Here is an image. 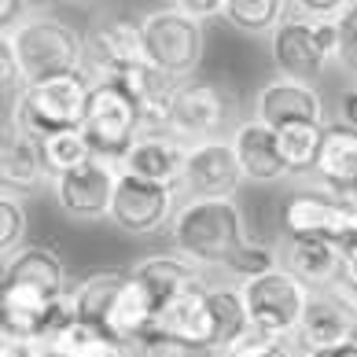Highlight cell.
<instances>
[{
	"label": "cell",
	"instance_id": "obj_1",
	"mask_svg": "<svg viewBox=\"0 0 357 357\" xmlns=\"http://www.w3.org/2000/svg\"><path fill=\"white\" fill-rule=\"evenodd\" d=\"M169 240L181 258H188L203 273H225L232 258L250 243V236L236 199H184L169 225Z\"/></svg>",
	"mask_w": 357,
	"mask_h": 357
},
{
	"label": "cell",
	"instance_id": "obj_2",
	"mask_svg": "<svg viewBox=\"0 0 357 357\" xmlns=\"http://www.w3.org/2000/svg\"><path fill=\"white\" fill-rule=\"evenodd\" d=\"M4 48L15 56L26 89L85 70V33L52 11H33L15 30H4Z\"/></svg>",
	"mask_w": 357,
	"mask_h": 357
},
{
	"label": "cell",
	"instance_id": "obj_3",
	"mask_svg": "<svg viewBox=\"0 0 357 357\" xmlns=\"http://www.w3.org/2000/svg\"><path fill=\"white\" fill-rule=\"evenodd\" d=\"M96 77L89 70H77L56 82H41L30 85L19 96L15 111L4 114V122H15L22 133H30L33 140H48L56 133H70V129L85 126V111H89V96Z\"/></svg>",
	"mask_w": 357,
	"mask_h": 357
},
{
	"label": "cell",
	"instance_id": "obj_4",
	"mask_svg": "<svg viewBox=\"0 0 357 357\" xmlns=\"http://www.w3.org/2000/svg\"><path fill=\"white\" fill-rule=\"evenodd\" d=\"M140 33H144V56L158 74H166L177 85L195 82L206 52V33L199 22H192L174 4H166L140 15Z\"/></svg>",
	"mask_w": 357,
	"mask_h": 357
},
{
	"label": "cell",
	"instance_id": "obj_5",
	"mask_svg": "<svg viewBox=\"0 0 357 357\" xmlns=\"http://www.w3.org/2000/svg\"><path fill=\"white\" fill-rule=\"evenodd\" d=\"M240 291H243L247 317H250V328H255V332L295 342L298 328H302V317H306L310 298H313V291L302 284L298 276H291L280 266V269L258 276V280H250V284H240Z\"/></svg>",
	"mask_w": 357,
	"mask_h": 357
},
{
	"label": "cell",
	"instance_id": "obj_6",
	"mask_svg": "<svg viewBox=\"0 0 357 357\" xmlns=\"http://www.w3.org/2000/svg\"><path fill=\"white\" fill-rule=\"evenodd\" d=\"M236 103L218 82H184L177 89L174 103H169V118H166V133L177 137L184 148H195V144L206 140H221L232 137V129L240 126L232 118Z\"/></svg>",
	"mask_w": 357,
	"mask_h": 357
},
{
	"label": "cell",
	"instance_id": "obj_7",
	"mask_svg": "<svg viewBox=\"0 0 357 357\" xmlns=\"http://www.w3.org/2000/svg\"><path fill=\"white\" fill-rule=\"evenodd\" d=\"M269 52L280 77L313 85L339 63V26H317L287 15L269 37Z\"/></svg>",
	"mask_w": 357,
	"mask_h": 357
},
{
	"label": "cell",
	"instance_id": "obj_8",
	"mask_svg": "<svg viewBox=\"0 0 357 357\" xmlns=\"http://www.w3.org/2000/svg\"><path fill=\"white\" fill-rule=\"evenodd\" d=\"M118 181H122L118 158L96 155L89 166L77 169V174L52 181V195H56L59 210L70 221H107L111 206H114Z\"/></svg>",
	"mask_w": 357,
	"mask_h": 357
},
{
	"label": "cell",
	"instance_id": "obj_9",
	"mask_svg": "<svg viewBox=\"0 0 357 357\" xmlns=\"http://www.w3.org/2000/svg\"><path fill=\"white\" fill-rule=\"evenodd\" d=\"M82 129L92 140L96 155L122 158L129 151V144L140 137V114L118 82H96L92 85V96H89V111H85Z\"/></svg>",
	"mask_w": 357,
	"mask_h": 357
},
{
	"label": "cell",
	"instance_id": "obj_10",
	"mask_svg": "<svg viewBox=\"0 0 357 357\" xmlns=\"http://www.w3.org/2000/svg\"><path fill=\"white\" fill-rule=\"evenodd\" d=\"M148 63L144 56V33L140 19H122V15H100L85 33V70L96 82H114L126 70Z\"/></svg>",
	"mask_w": 357,
	"mask_h": 357
},
{
	"label": "cell",
	"instance_id": "obj_11",
	"mask_svg": "<svg viewBox=\"0 0 357 357\" xmlns=\"http://www.w3.org/2000/svg\"><path fill=\"white\" fill-rule=\"evenodd\" d=\"M177 206H181L177 188H162V184L122 174L107 221L114 229H122L126 236H155V232H162L174 225Z\"/></svg>",
	"mask_w": 357,
	"mask_h": 357
},
{
	"label": "cell",
	"instance_id": "obj_12",
	"mask_svg": "<svg viewBox=\"0 0 357 357\" xmlns=\"http://www.w3.org/2000/svg\"><path fill=\"white\" fill-rule=\"evenodd\" d=\"M295 347L298 354H339L357 347V313L347 291H313Z\"/></svg>",
	"mask_w": 357,
	"mask_h": 357
},
{
	"label": "cell",
	"instance_id": "obj_13",
	"mask_svg": "<svg viewBox=\"0 0 357 357\" xmlns=\"http://www.w3.org/2000/svg\"><path fill=\"white\" fill-rule=\"evenodd\" d=\"M284 236H321V240H350L357 232V203L335 199L332 192L313 188L295 192L280 210Z\"/></svg>",
	"mask_w": 357,
	"mask_h": 357
},
{
	"label": "cell",
	"instance_id": "obj_14",
	"mask_svg": "<svg viewBox=\"0 0 357 357\" xmlns=\"http://www.w3.org/2000/svg\"><path fill=\"white\" fill-rule=\"evenodd\" d=\"M240 184H243L240 158H236L232 140L221 137L188 148V162H184L177 192H184V199H236Z\"/></svg>",
	"mask_w": 357,
	"mask_h": 357
},
{
	"label": "cell",
	"instance_id": "obj_15",
	"mask_svg": "<svg viewBox=\"0 0 357 357\" xmlns=\"http://www.w3.org/2000/svg\"><path fill=\"white\" fill-rule=\"evenodd\" d=\"M255 118L280 133L287 126H328L324 122V96L317 85L295 82V77H273L255 96Z\"/></svg>",
	"mask_w": 357,
	"mask_h": 357
},
{
	"label": "cell",
	"instance_id": "obj_16",
	"mask_svg": "<svg viewBox=\"0 0 357 357\" xmlns=\"http://www.w3.org/2000/svg\"><path fill=\"white\" fill-rule=\"evenodd\" d=\"M129 276H133V284L148 295L155 317L162 313L174 298L188 295V291L195 287H206V273L199 266H192L188 258H181L177 250H169V255H148L133 261V269H129Z\"/></svg>",
	"mask_w": 357,
	"mask_h": 357
},
{
	"label": "cell",
	"instance_id": "obj_17",
	"mask_svg": "<svg viewBox=\"0 0 357 357\" xmlns=\"http://www.w3.org/2000/svg\"><path fill=\"white\" fill-rule=\"evenodd\" d=\"M280 266L310 291H335L342 284V243L321 236H284Z\"/></svg>",
	"mask_w": 357,
	"mask_h": 357
},
{
	"label": "cell",
	"instance_id": "obj_18",
	"mask_svg": "<svg viewBox=\"0 0 357 357\" xmlns=\"http://www.w3.org/2000/svg\"><path fill=\"white\" fill-rule=\"evenodd\" d=\"M184 162H188V148L169 133H140L129 144V151L118 158L126 177H140L162 184V188H181Z\"/></svg>",
	"mask_w": 357,
	"mask_h": 357
},
{
	"label": "cell",
	"instance_id": "obj_19",
	"mask_svg": "<svg viewBox=\"0 0 357 357\" xmlns=\"http://www.w3.org/2000/svg\"><path fill=\"white\" fill-rule=\"evenodd\" d=\"M232 148L236 158H240V169H243V181H255V184H276L291 177V169L280 155V144H276V133L269 126H261L255 114L240 118V126L232 129Z\"/></svg>",
	"mask_w": 357,
	"mask_h": 357
},
{
	"label": "cell",
	"instance_id": "obj_20",
	"mask_svg": "<svg viewBox=\"0 0 357 357\" xmlns=\"http://www.w3.org/2000/svg\"><path fill=\"white\" fill-rule=\"evenodd\" d=\"M313 177L324 192H332L335 199L357 203V129L342 126V122L328 126Z\"/></svg>",
	"mask_w": 357,
	"mask_h": 357
},
{
	"label": "cell",
	"instance_id": "obj_21",
	"mask_svg": "<svg viewBox=\"0 0 357 357\" xmlns=\"http://www.w3.org/2000/svg\"><path fill=\"white\" fill-rule=\"evenodd\" d=\"M0 181L8 192H33L41 188L48 177L45 169V151L41 140H33L30 133H22L15 122H4V140H0Z\"/></svg>",
	"mask_w": 357,
	"mask_h": 357
},
{
	"label": "cell",
	"instance_id": "obj_22",
	"mask_svg": "<svg viewBox=\"0 0 357 357\" xmlns=\"http://www.w3.org/2000/svg\"><path fill=\"white\" fill-rule=\"evenodd\" d=\"M210 287V284H206ZM206 287H195L188 295L174 298L169 306L155 317V328L166 332L174 342H181L192 354H210L214 342V328H210V302H206Z\"/></svg>",
	"mask_w": 357,
	"mask_h": 357
},
{
	"label": "cell",
	"instance_id": "obj_23",
	"mask_svg": "<svg viewBox=\"0 0 357 357\" xmlns=\"http://www.w3.org/2000/svg\"><path fill=\"white\" fill-rule=\"evenodd\" d=\"M0 284H22V287H37L48 298H70V280H67V266L52 247H22L15 258L4 261V280Z\"/></svg>",
	"mask_w": 357,
	"mask_h": 357
},
{
	"label": "cell",
	"instance_id": "obj_24",
	"mask_svg": "<svg viewBox=\"0 0 357 357\" xmlns=\"http://www.w3.org/2000/svg\"><path fill=\"white\" fill-rule=\"evenodd\" d=\"M129 284V269H96L82 276L74 287H70V306L77 321H89L107 332V317L114 310V298L118 291Z\"/></svg>",
	"mask_w": 357,
	"mask_h": 357
},
{
	"label": "cell",
	"instance_id": "obj_25",
	"mask_svg": "<svg viewBox=\"0 0 357 357\" xmlns=\"http://www.w3.org/2000/svg\"><path fill=\"white\" fill-rule=\"evenodd\" d=\"M206 302H210V328H214L210 354L221 357L225 350L236 347V342L250 332L247 302H243L240 284H210L206 287Z\"/></svg>",
	"mask_w": 357,
	"mask_h": 357
},
{
	"label": "cell",
	"instance_id": "obj_26",
	"mask_svg": "<svg viewBox=\"0 0 357 357\" xmlns=\"http://www.w3.org/2000/svg\"><path fill=\"white\" fill-rule=\"evenodd\" d=\"M155 324V310H151V302L148 295L133 284V276H129V284L118 291V298H114V310L107 317V335L118 342V347H129L137 335H144L148 328Z\"/></svg>",
	"mask_w": 357,
	"mask_h": 357
},
{
	"label": "cell",
	"instance_id": "obj_27",
	"mask_svg": "<svg viewBox=\"0 0 357 357\" xmlns=\"http://www.w3.org/2000/svg\"><path fill=\"white\" fill-rule=\"evenodd\" d=\"M118 350L122 347H118L103 328L89 324V321H77V317H70V321L48 339V357H107V354H118Z\"/></svg>",
	"mask_w": 357,
	"mask_h": 357
},
{
	"label": "cell",
	"instance_id": "obj_28",
	"mask_svg": "<svg viewBox=\"0 0 357 357\" xmlns=\"http://www.w3.org/2000/svg\"><path fill=\"white\" fill-rule=\"evenodd\" d=\"M45 151V169L48 177H67V174H77L82 166H89L92 158H96V148H92V140L85 137V129H70V133H56L41 144Z\"/></svg>",
	"mask_w": 357,
	"mask_h": 357
},
{
	"label": "cell",
	"instance_id": "obj_29",
	"mask_svg": "<svg viewBox=\"0 0 357 357\" xmlns=\"http://www.w3.org/2000/svg\"><path fill=\"white\" fill-rule=\"evenodd\" d=\"M287 19V0H225V22L240 33H269Z\"/></svg>",
	"mask_w": 357,
	"mask_h": 357
},
{
	"label": "cell",
	"instance_id": "obj_30",
	"mask_svg": "<svg viewBox=\"0 0 357 357\" xmlns=\"http://www.w3.org/2000/svg\"><path fill=\"white\" fill-rule=\"evenodd\" d=\"M324 133H328V126H287L276 133V144H280V155L291 174H313L317 169Z\"/></svg>",
	"mask_w": 357,
	"mask_h": 357
},
{
	"label": "cell",
	"instance_id": "obj_31",
	"mask_svg": "<svg viewBox=\"0 0 357 357\" xmlns=\"http://www.w3.org/2000/svg\"><path fill=\"white\" fill-rule=\"evenodd\" d=\"M273 269H280V247L250 240L240 255L232 258V266L225 269V276H229V284H250V280H258V276H266Z\"/></svg>",
	"mask_w": 357,
	"mask_h": 357
},
{
	"label": "cell",
	"instance_id": "obj_32",
	"mask_svg": "<svg viewBox=\"0 0 357 357\" xmlns=\"http://www.w3.org/2000/svg\"><path fill=\"white\" fill-rule=\"evenodd\" d=\"M26 206H22V195L19 192H8L0 195V255L8 258H15L19 250L26 247Z\"/></svg>",
	"mask_w": 357,
	"mask_h": 357
},
{
	"label": "cell",
	"instance_id": "obj_33",
	"mask_svg": "<svg viewBox=\"0 0 357 357\" xmlns=\"http://www.w3.org/2000/svg\"><path fill=\"white\" fill-rule=\"evenodd\" d=\"M221 357H302L295 342H284V339H273L266 332H250L236 342V347H229Z\"/></svg>",
	"mask_w": 357,
	"mask_h": 357
},
{
	"label": "cell",
	"instance_id": "obj_34",
	"mask_svg": "<svg viewBox=\"0 0 357 357\" xmlns=\"http://www.w3.org/2000/svg\"><path fill=\"white\" fill-rule=\"evenodd\" d=\"M350 8L354 0H295V4H287V15L317 22V26H342Z\"/></svg>",
	"mask_w": 357,
	"mask_h": 357
},
{
	"label": "cell",
	"instance_id": "obj_35",
	"mask_svg": "<svg viewBox=\"0 0 357 357\" xmlns=\"http://www.w3.org/2000/svg\"><path fill=\"white\" fill-rule=\"evenodd\" d=\"M126 357H192V350H184L181 342H174L166 332H158L151 324L144 335H137L126 347Z\"/></svg>",
	"mask_w": 357,
	"mask_h": 357
},
{
	"label": "cell",
	"instance_id": "obj_36",
	"mask_svg": "<svg viewBox=\"0 0 357 357\" xmlns=\"http://www.w3.org/2000/svg\"><path fill=\"white\" fill-rule=\"evenodd\" d=\"M335 67L357 82V0H354L350 15L342 19V26H339V63Z\"/></svg>",
	"mask_w": 357,
	"mask_h": 357
},
{
	"label": "cell",
	"instance_id": "obj_37",
	"mask_svg": "<svg viewBox=\"0 0 357 357\" xmlns=\"http://www.w3.org/2000/svg\"><path fill=\"white\" fill-rule=\"evenodd\" d=\"M177 11H181V15H188L192 22H206V19H225V0H177V4H174Z\"/></svg>",
	"mask_w": 357,
	"mask_h": 357
},
{
	"label": "cell",
	"instance_id": "obj_38",
	"mask_svg": "<svg viewBox=\"0 0 357 357\" xmlns=\"http://www.w3.org/2000/svg\"><path fill=\"white\" fill-rule=\"evenodd\" d=\"M347 295H357V232L350 240H342V284Z\"/></svg>",
	"mask_w": 357,
	"mask_h": 357
},
{
	"label": "cell",
	"instance_id": "obj_39",
	"mask_svg": "<svg viewBox=\"0 0 357 357\" xmlns=\"http://www.w3.org/2000/svg\"><path fill=\"white\" fill-rule=\"evenodd\" d=\"M339 122L357 129V82L347 85V89H342V96H339Z\"/></svg>",
	"mask_w": 357,
	"mask_h": 357
},
{
	"label": "cell",
	"instance_id": "obj_40",
	"mask_svg": "<svg viewBox=\"0 0 357 357\" xmlns=\"http://www.w3.org/2000/svg\"><path fill=\"white\" fill-rule=\"evenodd\" d=\"M342 354V350H339ZM339 354H302V357H339Z\"/></svg>",
	"mask_w": 357,
	"mask_h": 357
},
{
	"label": "cell",
	"instance_id": "obj_41",
	"mask_svg": "<svg viewBox=\"0 0 357 357\" xmlns=\"http://www.w3.org/2000/svg\"><path fill=\"white\" fill-rule=\"evenodd\" d=\"M339 357H357V347H350V350H342Z\"/></svg>",
	"mask_w": 357,
	"mask_h": 357
},
{
	"label": "cell",
	"instance_id": "obj_42",
	"mask_svg": "<svg viewBox=\"0 0 357 357\" xmlns=\"http://www.w3.org/2000/svg\"><path fill=\"white\" fill-rule=\"evenodd\" d=\"M339 291H342V287H339ZM347 298H350V306H354V313H357V295H347Z\"/></svg>",
	"mask_w": 357,
	"mask_h": 357
},
{
	"label": "cell",
	"instance_id": "obj_43",
	"mask_svg": "<svg viewBox=\"0 0 357 357\" xmlns=\"http://www.w3.org/2000/svg\"><path fill=\"white\" fill-rule=\"evenodd\" d=\"M107 357H126V350H118V354H107Z\"/></svg>",
	"mask_w": 357,
	"mask_h": 357
}]
</instances>
